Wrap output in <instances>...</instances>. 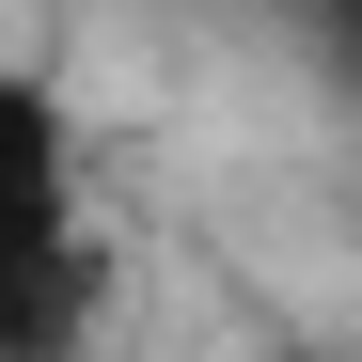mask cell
<instances>
[{
  "instance_id": "cell-1",
  "label": "cell",
  "mask_w": 362,
  "mask_h": 362,
  "mask_svg": "<svg viewBox=\"0 0 362 362\" xmlns=\"http://www.w3.org/2000/svg\"><path fill=\"white\" fill-rule=\"evenodd\" d=\"M0 236H79V110L0 64Z\"/></svg>"
},
{
  "instance_id": "cell-2",
  "label": "cell",
  "mask_w": 362,
  "mask_h": 362,
  "mask_svg": "<svg viewBox=\"0 0 362 362\" xmlns=\"http://www.w3.org/2000/svg\"><path fill=\"white\" fill-rule=\"evenodd\" d=\"M95 331V236H0V362H79Z\"/></svg>"
}]
</instances>
